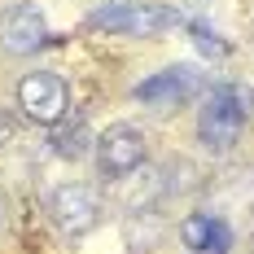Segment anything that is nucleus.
I'll list each match as a JSON object with an SVG mask.
<instances>
[{
    "label": "nucleus",
    "instance_id": "nucleus-4",
    "mask_svg": "<svg viewBox=\"0 0 254 254\" xmlns=\"http://www.w3.org/2000/svg\"><path fill=\"white\" fill-rule=\"evenodd\" d=\"M49 215L66 237H83L101 224V197L88 184H62L49 197Z\"/></svg>",
    "mask_w": 254,
    "mask_h": 254
},
{
    "label": "nucleus",
    "instance_id": "nucleus-7",
    "mask_svg": "<svg viewBox=\"0 0 254 254\" xmlns=\"http://www.w3.org/2000/svg\"><path fill=\"white\" fill-rule=\"evenodd\" d=\"M49 40V22L35 4H9L0 13V49L9 57H26V53L44 49Z\"/></svg>",
    "mask_w": 254,
    "mask_h": 254
},
{
    "label": "nucleus",
    "instance_id": "nucleus-5",
    "mask_svg": "<svg viewBox=\"0 0 254 254\" xmlns=\"http://www.w3.org/2000/svg\"><path fill=\"white\" fill-rule=\"evenodd\" d=\"M97 31H123V35H162L180 26V13L167 4H114L92 18Z\"/></svg>",
    "mask_w": 254,
    "mask_h": 254
},
{
    "label": "nucleus",
    "instance_id": "nucleus-3",
    "mask_svg": "<svg viewBox=\"0 0 254 254\" xmlns=\"http://www.w3.org/2000/svg\"><path fill=\"white\" fill-rule=\"evenodd\" d=\"M145 162V131L131 123H114L97 136V171L105 180H127Z\"/></svg>",
    "mask_w": 254,
    "mask_h": 254
},
{
    "label": "nucleus",
    "instance_id": "nucleus-9",
    "mask_svg": "<svg viewBox=\"0 0 254 254\" xmlns=\"http://www.w3.org/2000/svg\"><path fill=\"white\" fill-rule=\"evenodd\" d=\"M88 140H92V131H88L83 119H75L70 127H57V131H53V149L62 153V158H70V162L88 153Z\"/></svg>",
    "mask_w": 254,
    "mask_h": 254
},
{
    "label": "nucleus",
    "instance_id": "nucleus-1",
    "mask_svg": "<svg viewBox=\"0 0 254 254\" xmlns=\"http://www.w3.org/2000/svg\"><path fill=\"white\" fill-rule=\"evenodd\" d=\"M246 110H250V92L246 88H232V83L210 88V97L197 110V140H202V149L228 153L241 140V131H246Z\"/></svg>",
    "mask_w": 254,
    "mask_h": 254
},
{
    "label": "nucleus",
    "instance_id": "nucleus-8",
    "mask_svg": "<svg viewBox=\"0 0 254 254\" xmlns=\"http://www.w3.org/2000/svg\"><path fill=\"white\" fill-rule=\"evenodd\" d=\"M180 241H184L193 254H228L232 250L228 224H224L219 215H206V210L189 215V219L180 224Z\"/></svg>",
    "mask_w": 254,
    "mask_h": 254
},
{
    "label": "nucleus",
    "instance_id": "nucleus-2",
    "mask_svg": "<svg viewBox=\"0 0 254 254\" xmlns=\"http://www.w3.org/2000/svg\"><path fill=\"white\" fill-rule=\"evenodd\" d=\"M18 105H22V114L31 123L57 127L70 114V88H66V79L53 75V70H31L18 83Z\"/></svg>",
    "mask_w": 254,
    "mask_h": 254
},
{
    "label": "nucleus",
    "instance_id": "nucleus-6",
    "mask_svg": "<svg viewBox=\"0 0 254 254\" xmlns=\"http://www.w3.org/2000/svg\"><path fill=\"white\" fill-rule=\"evenodd\" d=\"M197 92H202V75H197L193 66H167V70L140 79V83L131 88V97H136V101H145V105H153V110L184 105V101H193Z\"/></svg>",
    "mask_w": 254,
    "mask_h": 254
},
{
    "label": "nucleus",
    "instance_id": "nucleus-10",
    "mask_svg": "<svg viewBox=\"0 0 254 254\" xmlns=\"http://www.w3.org/2000/svg\"><path fill=\"white\" fill-rule=\"evenodd\" d=\"M13 136V123H9V114H0V140H9Z\"/></svg>",
    "mask_w": 254,
    "mask_h": 254
}]
</instances>
